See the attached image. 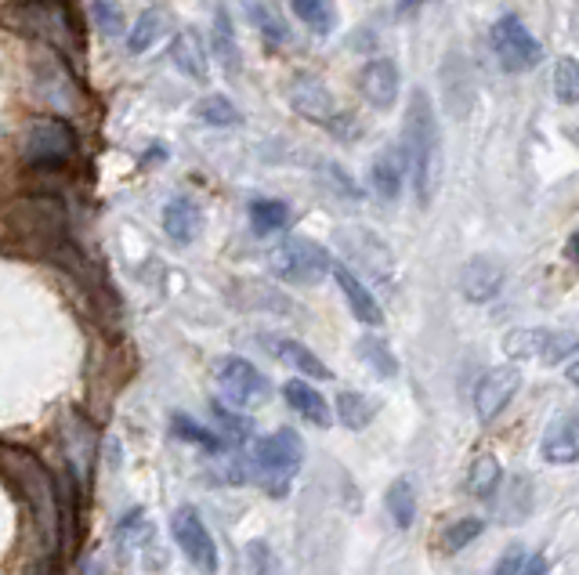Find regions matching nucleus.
<instances>
[{
    "mask_svg": "<svg viewBox=\"0 0 579 575\" xmlns=\"http://www.w3.org/2000/svg\"><path fill=\"white\" fill-rule=\"evenodd\" d=\"M402 160L406 174L413 181L417 203L428 206L434 189H439V164H442V134H439V116L424 88L409 94L406 120H402Z\"/></svg>",
    "mask_w": 579,
    "mask_h": 575,
    "instance_id": "f257e3e1",
    "label": "nucleus"
},
{
    "mask_svg": "<svg viewBox=\"0 0 579 575\" xmlns=\"http://www.w3.org/2000/svg\"><path fill=\"white\" fill-rule=\"evenodd\" d=\"M253 482H258L264 493L283 499L294 485L300 463H305V442L294 427H280V431L264 435L253 442Z\"/></svg>",
    "mask_w": 579,
    "mask_h": 575,
    "instance_id": "f03ea898",
    "label": "nucleus"
},
{
    "mask_svg": "<svg viewBox=\"0 0 579 575\" xmlns=\"http://www.w3.org/2000/svg\"><path fill=\"white\" fill-rule=\"evenodd\" d=\"M269 268L275 279L283 283H294V286H316L330 275L333 268V257L330 250L322 247L316 239H300V236H290L283 243H275L272 253H269Z\"/></svg>",
    "mask_w": 579,
    "mask_h": 575,
    "instance_id": "7ed1b4c3",
    "label": "nucleus"
},
{
    "mask_svg": "<svg viewBox=\"0 0 579 575\" xmlns=\"http://www.w3.org/2000/svg\"><path fill=\"white\" fill-rule=\"evenodd\" d=\"M214 384L232 409H261L272 398V384L243 354H225L214 362Z\"/></svg>",
    "mask_w": 579,
    "mask_h": 575,
    "instance_id": "20e7f679",
    "label": "nucleus"
},
{
    "mask_svg": "<svg viewBox=\"0 0 579 575\" xmlns=\"http://www.w3.org/2000/svg\"><path fill=\"white\" fill-rule=\"evenodd\" d=\"M579 348V340L561 329H540V326H518L503 337V351L514 362H543L561 365Z\"/></svg>",
    "mask_w": 579,
    "mask_h": 575,
    "instance_id": "39448f33",
    "label": "nucleus"
},
{
    "mask_svg": "<svg viewBox=\"0 0 579 575\" xmlns=\"http://www.w3.org/2000/svg\"><path fill=\"white\" fill-rule=\"evenodd\" d=\"M492 52H497L503 72H529L540 66L543 58V47L533 33H529V26L518 15H500L497 22H492Z\"/></svg>",
    "mask_w": 579,
    "mask_h": 575,
    "instance_id": "423d86ee",
    "label": "nucleus"
},
{
    "mask_svg": "<svg viewBox=\"0 0 579 575\" xmlns=\"http://www.w3.org/2000/svg\"><path fill=\"white\" fill-rule=\"evenodd\" d=\"M77 153V134L63 120H36L22 142V160L33 167H63Z\"/></svg>",
    "mask_w": 579,
    "mask_h": 575,
    "instance_id": "0eeeda50",
    "label": "nucleus"
},
{
    "mask_svg": "<svg viewBox=\"0 0 579 575\" xmlns=\"http://www.w3.org/2000/svg\"><path fill=\"white\" fill-rule=\"evenodd\" d=\"M171 532L181 546V554L189 557V565H196L207 575L217 572V543H214L207 521H203V514L196 507H178L171 518Z\"/></svg>",
    "mask_w": 579,
    "mask_h": 575,
    "instance_id": "6e6552de",
    "label": "nucleus"
},
{
    "mask_svg": "<svg viewBox=\"0 0 579 575\" xmlns=\"http://www.w3.org/2000/svg\"><path fill=\"white\" fill-rule=\"evenodd\" d=\"M286 102L297 116H305L319 127H333V120L341 116L330 88H326L319 77H308V72H300V77L286 83Z\"/></svg>",
    "mask_w": 579,
    "mask_h": 575,
    "instance_id": "1a4fd4ad",
    "label": "nucleus"
},
{
    "mask_svg": "<svg viewBox=\"0 0 579 575\" xmlns=\"http://www.w3.org/2000/svg\"><path fill=\"white\" fill-rule=\"evenodd\" d=\"M337 243L344 247L352 264L366 268V272L373 279H381V283H391L395 261H391V250L381 243V236H373V232H366V228H341L337 232Z\"/></svg>",
    "mask_w": 579,
    "mask_h": 575,
    "instance_id": "9d476101",
    "label": "nucleus"
},
{
    "mask_svg": "<svg viewBox=\"0 0 579 575\" xmlns=\"http://www.w3.org/2000/svg\"><path fill=\"white\" fill-rule=\"evenodd\" d=\"M518 387H522V373H518V365H497V370H489L486 376L478 381L475 387V413L481 424H492L497 416L511 406V398L518 395Z\"/></svg>",
    "mask_w": 579,
    "mask_h": 575,
    "instance_id": "9b49d317",
    "label": "nucleus"
},
{
    "mask_svg": "<svg viewBox=\"0 0 579 575\" xmlns=\"http://www.w3.org/2000/svg\"><path fill=\"white\" fill-rule=\"evenodd\" d=\"M398 91H402V77H398V66L391 58H370V63L359 69V94L366 98L373 109H381V113L395 109Z\"/></svg>",
    "mask_w": 579,
    "mask_h": 575,
    "instance_id": "f8f14e48",
    "label": "nucleus"
},
{
    "mask_svg": "<svg viewBox=\"0 0 579 575\" xmlns=\"http://www.w3.org/2000/svg\"><path fill=\"white\" fill-rule=\"evenodd\" d=\"M330 275H333V283L341 286L348 308H352V315L362 326H381L384 323V312H381L377 297H373V290L352 272V264H333Z\"/></svg>",
    "mask_w": 579,
    "mask_h": 575,
    "instance_id": "ddd939ff",
    "label": "nucleus"
},
{
    "mask_svg": "<svg viewBox=\"0 0 579 575\" xmlns=\"http://www.w3.org/2000/svg\"><path fill=\"white\" fill-rule=\"evenodd\" d=\"M261 345L269 348L283 365H294L297 373L311 376V381H330V376H333L330 365H326L316 351L305 348V345H300V340H294V337H272V334H264Z\"/></svg>",
    "mask_w": 579,
    "mask_h": 575,
    "instance_id": "4468645a",
    "label": "nucleus"
},
{
    "mask_svg": "<svg viewBox=\"0 0 579 575\" xmlns=\"http://www.w3.org/2000/svg\"><path fill=\"white\" fill-rule=\"evenodd\" d=\"M503 286V268L500 261H492V257H470L461 272V290L467 301L475 304H486L500 293Z\"/></svg>",
    "mask_w": 579,
    "mask_h": 575,
    "instance_id": "2eb2a0df",
    "label": "nucleus"
},
{
    "mask_svg": "<svg viewBox=\"0 0 579 575\" xmlns=\"http://www.w3.org/2000/svg\"><path fill=\"white\" fill-rule=\"evenodd\" d=\"M207 52L217 58V66H222L228 77H239V69H243V52H239L232 15H228L225 8H217L211 19V47Z\"/></svg>",
    "mask_w": 579,
    "mask_h": 575,
    "instance_id": "dca6fc26",
    "label": "nucleus"
},
{
    "mask_svg": "<svg viewBox=\"0 0 579 575\" xmlns=\"http://www.w3.org/2000/svg\"><path fill=\"white\" fill-rule=\"evenodd\" d=\"M200 228H203V211H200L196 200H189V195H174V200H167L163 232L178 243V247H189V243L200 236Z\"/></svg>",
    "mask_w": 579,
    "mask_h": 575,
    "instance_id": "f3484780",
    "label": "nucleus"
},
{
    "mask_svg": "<svg viewBox=\"0 0 579 575\" xmlns=\"http://www.w3.org/2000/svg\"><path fill=\"white\" fill-rule=\"evenodd\" d=\"M171 63L185 72L192 80H207L211 77V52L207 44H203V36L196 30H178L174 41H171Z\"/></svg>",
    "mask_w": 579,
    "mask_h": 575,
    "instance_id": "a211bd4d",
    "label": "nucleus"
},
{
    "mask_svg": "<svg viewBox=\"0 0 579 575\" xmlns=\"http://www.w3.org/2000/svg\"><path fill=\"white\" fill-rule=\"evenodd\" d=\"M283 398L290 402L300 420H308L311 427H330V402L322 398L319 387H311L308 381H286Z\"/></svg>",
    "mask_w": 579,
    "mask_h": 575,
    "instance_id": "6ab92c4d",
    "label": "nucleus"
},
{
    "mask_svg": "<svg viewBox=\"0 0 579 575\" xmlns=\"http://www.w3.org/2000/svg\"><path fill=\"white\" fill-rule=\"evenodd\" d=\"M402 181H406V160L402 153L384 149L370 167V185L381 200H398L402 195Z\"/></svg>",
    "mask_w": 579,
    "mask_h": 575,
    "instance_id": "aec40b11",
    "label": "nucleus"
},
{
    "mask_svg": "<svg viewBox=\"0 0 579 575\" xmlns=\"http://www.w3.org/2000/svg\"><path fill=\"white\" fill-rule=\"evenodd\" d=\"M247 19H250V26L258 30V36L269 47H286L290 41H294V33H290L286 19L269 4V0H250V4H247Z\"/></svg>",
    "mask_w": 579,
    "mask_h": 575,
    "instance_id": "412c9836",
    "label": "nucleus"
},
{
    "mask_svg": "<svg viewBox=\"0 0 579 575\" xmlns=\"http://www.w3.org/2000/svg\"><path fill=\"white\" fill-rule=\"evenodd\" d=\"M290 203L283 200H272V195H258V200H250V225L258 236H275V232H283L290 225Z\"/></svg>",
    "mask_w": 579,
    "mask_h": 575,
    "instance_id": "4be33fe9",
    "label": "nucleus"
},
{
    "mask_svg": "<svg viewBox=\"0 0 579 575\" xmlns=\"http://www.w3.org/2000/svg\"><path fill=\"white\" fill-rule=\"evenodd\" d=\"M163 33H167V19H163V11H141L135 26L127 30V52L130 55H145V52H152L156 44L163 41Z\"/></svg>",
    "mask_w": 579,
    "mask_h": 575,
    "instance_id": "5701e85b",
    "label": "nucleus"
},
{
    "mask_svg": "<svg viewBox=\"0 0 579 575\" xmlns=\"http://www.w3.org/2000/svg\"><path fill=\"white\" fill-rule=\"evenodd\" d=\"M543 460L547 463H576L579 460V438H576V427L572 424H550L547 435H543Z\"/></svg>",
    "mask_w": 579,
    "mask_h": 575,
    "instance_id": "b1692460",
    "label": "nucleus"
},
{
    "mask_svg": "<svg viewBox=\"0 0 579 575\" xmlns=\"http://www.w3.org/2000/svg\"><path fill=\"white\" fill-rule=\"evenodd\" d=\"M192 116H196L200 124H207V127H239V124H243V113H239L232 98H225V94L200 98V102L192 105Z\"/></svg>",
    "mask_w": 579,
    "mask_h": 575,
    "instance_id": "393cba45",
    "label": "nucleus"
},
{
    "mask_svg": "<svg viewBox=\"0 0 579 575\" xmlns=\"http://www.w3.org/2000/svg\"><path fill=\"white\" fill-rule=\"evenodd\" d=\"M503 485V467L497 456H489V452H481L475 460V467H470V478H467V493L475 499H492L500 493Z\"/></svg>",
    "mask_w": 579,
    "mask_h": 575,
    "instance_id": "a878e982",
    "label": "nucleus"
},
{
    "mask_svg": "<svg viewBox=\"0 0 579 575\" xmlns=\"http://www.w3.org/2000/svg\"><path fill=\"white\" fill-rule=\"evenodd\" d=\"M294 15L316 36H330L337 30V8L333 0H290Z\"/></svg>",
    "mask_w": 579,
    "mask_h": 575,
    "instance_id": "bb28decb",
    "label": "nucleus"
},
{
    "mask_svg": "<svg viewBox=\"0 0 579 575\" xmlns=\"http://www.w3.org/2000/svg\"><path fill=\"white\" fill-rule=\"evenodd\" d=\"M384 504H388V514H391V521L398 525V529H409V525L417 521V493H413V482L409 478L391 482Z\"/></svg>",
    "mask_w": 579,
    "mask_h": 575,
    "instance_id": "cd10ccee",
    "label": "nucleus"
},
{
    "mask_svg": "<svg viewBox=\"0 0 579 575\" xmlns=\"http://www.w3.org/2000/svg\"><path fill=\"white\" fill-rule=\"evenodd\" d=\"M373 413H377V406H373L362 391H341V395H337V416H341V424L348 427V431H362V427H370Z\"/></svg>",
    "mask_w": 579,
    "mask_h": 575,
    "instance_id": "c85d7f7f",
    "label": "nucleus"
},
{
    "mask_svg": "<svg viewBox=\"0 0 579 575\" xmlns=\"http://www.w3.org/2000/svg\"><path fill=\"white\" fill-rule=\"evenodd\" d=\"M359 359L366 362L377 376H395L398 373V359L391 354L388 340H381V337H362L359 340Z\"/></svg>",
    "mask_w": 579,
    "mask_h": 575,
    "instance_id": "c756f323",
    "label": "nucleus"
},
{
    "mask_svg": "<svg viewBox=\"0 0 579 575\" xmlns=\"http://www.w3.org/2000/svg\"><path fill=\"white\" fill-rule=\"evenodd\" d=\"M171 427H174V435L181 438V442L200 446L203 452H222L225 449L222 435H214V431H207V427H200L196 420H189L185 413H174L171 416Z\"/></svg>",
    "mask_w": 579,
    "mask_h": 575,
    "instance_id": "7c9ffc66",
    "label": "nucleus"
},
{
    "mask_svg": "<svg viewBox=\"0 0 579 575\" xmlns=\"http://www.w3.org/2000/svg\"><path fill=\"white\" fill-rule=\"evenodd\" d=\"M214 420H217V427H222V442L228 446H247L250 438H253V424L247 420V416H239V413H232L228 406H222V402H214Z\"/></svg>",
    "mask_w": 579,
    "mask_h": 575,
    "instance_id": "2f4dec72",
    "label": "nucleus"
},
{
    "mask_svg": "<svg viewBox=\"0 0 579 575\" xmlns=\"http://www.w3.org/2000/svg\"><path fill=\"white\" fill-rule=\"evenodd\" d=\"M554 94L561 105H579V63L576 58H558L554 63Z\"/></svg>",
    "mask_w": 579,
    "mask_h": 575,
    "instance_id": "473e14b6",
    "label": "nucleus"
},
{
    "mask_svg": "<svg viewBox=\"0 0 579 575\" xmlns=\"http://www.w3.org/2000/svg\"><path fill=\"white\" fill-rule=\"evenodd\" d=\"M91 22L102 36H127V19L113 0H91Z\"/></svg>",
    "mask_w": 579,
    "mask_h": 575,
    "instance_id": "72a5a7b5",
    "label": "nucleus"
},
{
    "mask_svg": "<svg viewBox=\"0 0 579 575\" xmlns=\"http://www.w3.org/2000/svg\"><path fill=\"white\" fill-rule=\"evenodd\" d=\"M500 507H503L500 521H507V525L522 521L525 514H529V507H533V488H529V482L525 478H514L511 493H507V499H503Z\"/></svg>",
    "mask_w": 579,
    "mask_h": 575,
    "instance_id": "f704fd0d",
    "label": "nucleus"
},
{
    "mask_svg": "<svg viewBox=\"0 0 579 575\" xmlns=\"http://www.w3.org/2000/svg\"><path fill=\"white\" fill-rule=\"evenodd\" d=\"M247 561H250V575H286L283 572V557L275 554L269 543H250L247 546Z\"/></svg>",
    "mask_w": 579,
    "mask_h": 575,
    "instance_id": "c9c22d12",
    "label": "nucleus"
},
{
    "mask_svg": "<svg viewBox=\"0 0 579 575\" xmlns=\"http://www.w3.org/2000/svg\"><path fill=\"white\" fill-rule=\"evenodd\" d=\"M478 532H481V521L478 518L453 521L450 529L442 532V550H445V554H456V550H464L470 540H478Z\"/></svg>",
    "mask_w": 579,
    "mask_h": 575,
    "instance_id": "e433bc0d",
    "label": "nucleus"
},
{
    "mask_svg": "<svg viewBox=\"0 0 579 575\" xmlns=\"http://www.w3.org/2000/svg\"><path fill=\"white\" fill-rule=\"evenodd\" d=\"M525 565H529V554L522 546H511L507 554L497 561V572L492 575H525Z\"/></svg>",
    "mask_w": 579,
    "mask_h": 575,
    "instance_id": "4c0bfd02",
    "label": "nucleus"
},
{
    "mask_svg": "<svg viewBox=\"0 0 579 575\" xmlns=\"http://www.w3.org/2000/svg\"><path fill=\"white\" fill-rule=\"evenodd\" d=\"M561 365H565V376H569V384H576V387H579V348H576V351H572L569 359H565Z\"/></svg>",
    "mask_w": 579,
    "mask_h": 575,
    "instance_id": "58836bf2",
    "label": "nucleus"
},
{
    "mask_svg": "<svg viewBox=\"0 0 579 575\" xmlns=\"http://www.w3.org/2000/svg\"><path fill=\"white\" fill-rule=\"evenodd\" d=\"M420 4H424V0H398V8H402V11H413Z\"/></svg>",
    "mask_w": 579,
    "mask_h": 575,
    "instance_id": "ea45409f",
    "label": "nucleus"
}]
</instances>
